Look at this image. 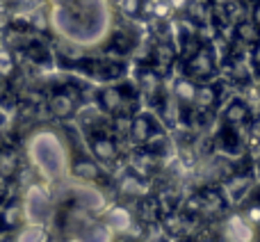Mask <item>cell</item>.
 <instances>
[{
	"label": "cell",
	"instance_id": "obj_1",
	"mask_svg": "<svg viewBox=\"0 0 260 242\" xmlns=\"http://www.w3.org/2000/svg\"><path fill=\"white\" fill-rule=\"evenodd\" d=\"M27 153H30L32 165L37 167V171L46 183L64 178L71 169L67 146L53 130H39L27 144Z\"/></svg>",
	"mask_w": 260,
	"mask_h": 242
},
{
	"label": "cell",
	"instance_id": "obj_2",
	"mask_svg": "<svg viewBox=\"0 0 260 242\" xmlns=\"http://www.w3.org/2000/svg\"><path fill=\"white\" fill-rule=\"evenodd\" d=\"M23 213L27 224L46 226L55 217V199L46 183H32L23 194Z\"/></svg>",
	"mask_w": 260,
	"mask_h": 242
},
{
	"label": "cell",
	"instance_id": "obj_3",
	"mask_svg": "<svg viewBox=\"0 0 260 242\" xmlns=\"http://www.w3.org/2000/svg\"><path fill=\"white\" fill-rule=\"evenodd\" d=\"M96 103H99V110L110 117H130V108L135 105V94L126 87H105V89L99 92L96 96Z\"/></svg>",
	"mask_w": 260,
	"mask_h": 242
},
{
	"label": "cell",
	"instance_id": "obj_4",
	"mask_svg": "<svg viewBox=\"0 0 260 242\" xmlns=\"http://www.w3.org/2000/svg\"><path fill=\"white\" fill-rule=\"evenodd\" d=\"M185 71L187 78L192 80H206L217 71V55L208 44H201L185 62Z\"/></svg>",
	"mask_w": 260,
	"mask_h": 242
},
{
	"label": "cell",
	"instance_id": "obj_5",
	"mask_svg": "<svg viewBox=\"0 0 260 242\" xmlns=\"http://www.w3.org/2000/svg\"><path fill=\"white\" fill-rule=\"evenodd\" d=\"M85 139H87V148L89 153L96 158L99 162H110L117 158L119 146L114 142V137L110 133H103L101 128H85Z\"/></svg>",
	"mask_w": 260,
	"mask_h": 242
},
{
	"label": "cell",
	"instance_id": "obj_6",
	"mask_svg": "<svg viewBox=\"0 0 260 242\" xmlns=\"http://www.w3.org/2000/svg\"><path fill=\"white\" fill-rule=\"evenodd\" d=\"M160 135V126L151 114H137L130 121V139L135 144H151Z\"/></svg>",
	"mask_w": 260,
	"mask_h": 242
},
{
	"label": "cell",
	"instance_id": "obj_7",
	"mask_svg": "<svg viewBox=\"0 0 260 242\" xmlns=\"http://www.w3.org/2000/svg\"><path fill=\"white\" fill-rule=\"evenodd\" d=\"M25 224V213H23V199H12V201L0 206V233L18 231Z\"/></svg>",
	"mask_w": 260,
	"mask_h": 242
},
{
	"label": "cell",
	"instance_id": "obj_8",
	"mask_svg": "<svg viewBox=\"0 0 260 242\" xmlns=\"http://www.w3.org/2000/svg\"><path fill=\"white\" fill-rule=\"evenodd\" d=\"M48 112L57 119H71L78 114V101L71 92H53L48 99Z\"/></svg>",
	"mask_w": 260,
	"mask_h": 242
},
{
	"label": "cell",
	"instance_id": "obj_9",
	"mask_svg": "<svg viewBox=\"0 0 260 242\" xmlns=\"http://www.w3.org/2000/svg\"><path fill=\"white\" fill-rule=\"evenodd\" d=\"M226 238H229V242H253L256 226L244 215H233L226 222Z\"/></svg>",
	"mask_w": 260,
	"mask_h": 242
},
{
	"label": "cell",
	"instance_id": "obj_10",
	"mask_svg": "<svg viewBox=\"0 0 260 242\" xmlns=\"http://www.w3.org/2000/svg\"><path fill=\"white\" fill-rule=\"evenodd\" d=\"M105 224L112 229V233H128L133 226V215L126 206H112L105 213Z\"/></svg>",
	"mask_w": 260,
	"mask_h": 242
},
{
	"label": "cell",
	"instance_id": "obj_11",
	"mask_svg": "<svg viewBox=\"0 0 260 242\" xmlns=\"http://www.w3.org/2000/svg\"><path fill=\"white\" fill-rule=\"evenodd\" d=\"M249 119H251V112H249V105L244 103V101L233 99L229 105H226V110H224L226 126H231V128H240V126L249 124Z\"/></svg>",
	"mask_w": 260,
	"mask_h": 242
},
{
	"label": "cell",
	"instance_id": "obj_12",
	"mask_svg": "<svg viewBox=\"0 0 260 242\" xmlns=\"http://www.w3.org/2000/svg\"><path fill=\"white\" fill-rule=\"evenodd\" d=\"M18 171V153L12 146H0V178H12Z\"/></svg>",
	"mask_w": 260,
	"mask_h": 242
},
{
	"label": "cell",
	"instance_id": "obj_13",
	"mask_svg": "<svg viewBox=\"0 0 260 242\" xmlns=\"http://www.w3.org/2000/svg\"><path fill=\"white\" fill-rule=\"evenodd\" d=\"M197 92H199V85L192 78L183 76L174 82V96L178 103H194V101H197Z\"/></svg>",
	"mask_w": 260,
	"mask_h": 242
},
{
	"label": "cell",
	"instance_id": "obj_14",
	"mask_svg": "<svg viewBox=\"0 0 260 242\" xmlns=\"http://www.w3.org/2000/svg\"><path fill=\"white\" fill-rule=\"evenodd\" d=\"M16 242H46L48 240V231H46V226L41 224H23L21 229H18L16 238H14Z\"/></svg>",
	"mask_w": 260,
	"mask_h": 242
},
{
	"label": "cell",
	"instance_id": "obj_15",
	"mask_svg": "<svg viewBox=\"0 0 260 242\" xmlns=\"http://www.w3.org/2000/svg\"><path fill=\"white\" fill-rule=\"evenodd\" d=\"M194 103H199L203 110H208L210 105L217 103V89L210 85H199V92H197V101Z\"/></svg>",
	"mask_w": 260,
	"mask_h": 242
},
{
	"label": "cell",
	"instance_id": "obj_16",
	"mask_svg": "<svg viewBox=\"0 0 260 242\" xmlns=\"http://www.w3.org/2000/svg\"><path fill=\"white\" fill-rule=\"evenodd\" d=\"M139 80H142V94H146V96H153L155 92H160V80H157V76L155 73H142L139 76Z\"/></svg>",
	"mask_w": 260,
	"mask_h": 242
},
{
	"label": "cell",
	"instance_id": "obj_17",
	"mask_svg": "<svg viewBox=\"0 0 260 242\" xmlns=\"http://www.w3.org/2000/svg\"><path fill=\"white\" fill-rule=\"evenodd\" d=\"M238 35L242 41L251 44V41H258V27L253 25V21H244L238 25Z\"/></svg>",
	"mask_w": 260,
	"mask_h": 242
},
{
	"label": "cell",
	"instance_id": "obj_18",
	"mask_svg": "<svg viewBox=\"0 0 260 242\" xmlns=\"http://www.w3.org/2000/svg\"><path fill=\"white\" fill-rule=\"evenodd\" d=\"M119 7L128 16H137L139 9H142V0H119Z\"/></svg>",
	"mask_w": 260,
	"mask_h": 242
},
{
	"label": "cell",
	"instance_id": "obj_19",
	"mask_svg": "<svg viewBox=\"0 0 260 242\" xmlns=\"http://www.w3.org/2000/svg\"><path fill=\"white\" fill-rule=\"evenodd\" d=\"M12 57H9V53L5 48H0V73H7V71H12Z\"/></svg>",
	"mask_w": 260,
	"mask_h": 242
},
{
	"label": "cell",
	"instance_id": "obj_20",
	"mask_svg": "<svg viewBox=\"0 0 260 242\" xmlns=\"http://www.w3.org/2000/svg\"><path fill=\"white\" fill-rule=\"evenodd\" d=\"M249 137H251V142H253V144H256V142L260 144V121L251 126V130H249Z\"/></svg>",
	"mask_w": 260,
	"mask_h": 242
},
{
	"label": "cell",
	"instance_id": "obj_21",
	"mask_svg": "<svg viewBox=\"0 0 260 242\" xmlns=\"http://www.w3.org/2000/svg\"><path fill=\"white\" fill-rule=\"evenodd\" d=\"M251 21H253V25H256L258 30H260V0H258L256 5H253V14H251Z\"/></svg>",
	"mask_w": 260,
	"mask_h": 242
},
{
	"label": "cell",
	"instance_id": "obj_22",
	"mask_svg": "<svg viewBox=\"0 0 260 242\" xmlns=\"http://www.w3.org/2000/svg\"><path fill=\"white\" fill-rule=\"evenodd\" d=\"M5 197H7V185H5V178H0V206H3Z\"/></svg>",
	"mask_w": 260,
	"mask_h": 242
},
{
	"label": "cell",
	"instance_id": "obj_23",
	"mask_svg": "<svg viewBox=\"0 0 260 242\" xmlns=\"http://www.w3.org/2000/svg\"><path fill=\"white\" fill-rule=\"evenodd\" d=\"M46 242H73V240H69L67 235H59V238H48Z\"/></svg>",
	"mask_w": 260,
	"mask_h": 242
},
{
	"label": "cell",
	"instance_id": "obj_24",
	"mask_svg": "<svg viewBox=\"0 0 260 242\" xmlns=\"http://www.w3.org/2000/svg\"><path fill=\"white\" fill-rule=\"evenodd\" d=\"M3 242H16V240H14V238H5Z\"/></svg>",
	"mask_w": 260,
	"mask_h": 242
},
{
	"label": "cell",
	"instance_id": "obj_25",
	"mask_svg": "<svg viewBox=\"0 0 260 242\" xmlns=\"http://www.w3.org/2000/svg\"><path fill=\"white\" fill-rule=\"evenodd\" d=\"M0 121H3V114H0Z\"/></svg>",
	"mask_w": 260,
	"mask_h": 242
},
{
	"label": "cell",
	"instance_id": "obj_26",
	"mask_svg": "<svg viewBox=\"0 0 260 242\" xmlns=\"http://www.w3.org/2000/svg\"><path fill=\"white\" fill-rule=\"evenodd\" d=\"M258 203H260V199H258Z\"/></svg>",
	"mask_w": 260,
	"mask_h": 242
}]
</instances>
